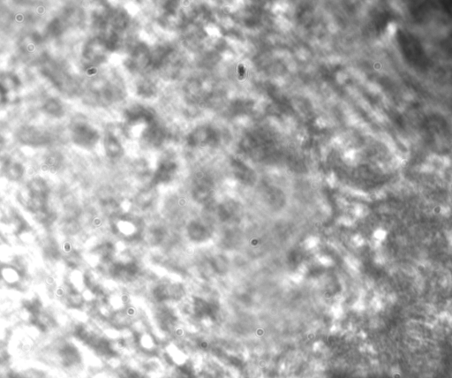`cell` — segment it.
Listing matches in <instances>:
<instances>
[{"label":"cell","mask_w":452,"mask_h":378,"mask_svg":"<svg viewBox=\"0 0 452 378\" xmlns=\"http://www.w3.org/2000/svg\"><path fill=\"white\" fill-rule=\"evenodd\" d=\"M191 227L193 228L189 231V235L192 236L194 239H196L198 240H202L203 239L206 238L207 234H210V230H208L206 226L200 224V223H195Z\"/></svg>","instance_id":"obj_1"}]
</instances>
